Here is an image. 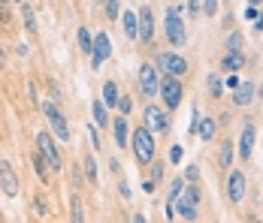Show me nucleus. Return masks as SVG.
Instances as JSON below:
<instances>
[{
    "instance_id": "17",
    "label": "nucleus",
    "mask_w": 263,
    "mask_h": 223,
    "mask_svg": "<svg viewBox=\"0 0 263 223\" xmlns=\"http://www.w3.org/2000/svg\"><path fill=\"white\" fill-rule=\"evenodd\" d=\"M242 64H245V54H242L239 49L236 51H227V54H224V60H221V67H224L227 73H236Z\"/></svg>"
},
{
    "instance_id": "44",
    "label": "nucleus",
    "mask_w": 263,
    "mask_h": 223,
    "mask_svg": "<svg viewBox=\"0 0 263 223\" xmlns=\"http://www.w3.org/2000/svg\"><path fill=\"white\" fill-rule=\"evenodd\" d=\"M248 3H251V6H257V3H263V0H248Z\"/></svg>"
},
{
    "instance_id": "25",
    "label": "nucleus",
    "mask_w": 263,
    "mask_h": 223,
    "mask_svg": "<svg viewBox=\"0 0 263 223\" xmlns=\"http://www.w3.org/2000/svg\"><path fill=\"white\" fill-rule=\"evenodd\" d=\"M70 217H73L76 223L85 220V211H82V199L79 196H73V202H70Z\"/></svg>"
},
{
    "instance_id": "37",
    "label": "nucleus",
    "mask_w": 263,
    "mask_h": 223,
    "mask_svg": "<svg viewBox=\"0 0 263 223\" xmlns=\"http://www.w3.org/2000/svg\"><path fill=\"white\" fill-rule=\"evenodd\" d=\"M88 136H91V145L100 148V136H97V127H88Z\"/></svg>"
},
{
    "instance_id": "26",
    "label": "nucleus",
    "mask_w": 263,
    "mask_h": 223,
    "mask_svg": "<svg viewBox=\"0 0 263 223\" xmlns=\"http://www.w3.org/2000/svg\"><path fill=\"white\" fill-rule=\"evenodd\" d=\"M221 91H224V82L212 73L209 75V94H212V97H221Z\"/></svg>"
},
{
    "instance_id": "40",
    "label": "nucleus",
    "mask_w": 263,
    "mask_h": 223,
    "mask_svg": "<svg viewBox=\"0 0 263 223\" xmlns=\"http://www.w3.org/2000/svg\"><path fill=\"white\" fill-rule=\"evenodd\" d=\"M245 18H257V6H248L245 9Z\"/></svg>"
},
{
    "instance_id": "33",
    "label": "nucleus",
    "mask_w": 263,
    "mask_h": 223,
    "mask_svg": "<svg viewBox=\"0 0 263 223\" xmlns=\"http://www.w3.org/2000/svg\"><path fill=\"white\" fill-rule=\"evenodd\" d=\"M130 109H133L130 97H118V112H121V115H130Z\"/></svg>"
},
{
    "instance_id": "12",
    "label": "nucleus",
    "mask_w": 263,
    "mask_h": 223,
    "mask_svg": "<svg viewBox=\"0 0 263 223\" xmlns=\"http://www.w3.org/2000/svg\"><path fill=\"white\" fill-rule=\"evenodd\" d=\"M242 196H245V175L239 169H233L230 178H227V199L230 202H242Z\"/></svg>"
},
{
    "instance_id": "39",
    "label": "nucleus",
    "mask_w": 263,
    "mask_h": 223,
    "mask_svg": "<svg viewBox=\"0 0 263 223\" xmlns=\"http://www.w3.org/2000/svg\"><path fill=\"white\" fill-rule=\"evenodd\" d=\"M179 160H182V148L173 145V151H170V163H179Z\"/></svg>"
},
{
    "instance_id": "42",
    "label": "nucleus",
    "mask_w": 263,
    "mask_h": 223,
    "mask_svg": "<svg viewBox=\"0 0 263 223\" xmlns=\"http://www.w3.org/2000/svg\"><path fill=\"white\" fill-rule=\"evenodd\" d=\"M206 15H215V0H206Z\"/></svg>"
},
{
    "instance_id": "4",
    "label": "nucleus",
    "mask_w": 263,
    "mask_h": 223,
    "mask_svg": "<svg viewBox=\"0 0 263 223\" xmlns=\"http://www.w3.org/2000/svg\"><path fill=\"white\" fill-rule=\"evenodd\" d=\"M43 112H46V118H49V127H52L54 139H58V142H73V136H70V124H67V118L61 115V109H58L54 103H46Z\"/></svg>"
},
{
    "instance_id": "29",
    "label": "nucleus",
    "mask_w": 263,
    "mask_h": 223,
    "mask_svg": "<svg viewBox=\"0 0 263 223\" xmlns=\"http://www.w3.org/2000/svg\"><path fill=\"white\" fill-rule=\"evenodd\" d=\"M103 6H106L109 22H115V18H118V0H103Z\"/></svg>"
},
{
    "instance_id": "1",
    "label": "nucleus",
    "mask_w": 263,
    "mask_h": 223,
    "mask_svg": "<svg viewBox=\"0 0 263 223\" xmlns=\"http://www.w3.org/2000/svg\"><path fill=\"white\" fill-rule=\"evenodd\" d=\"M163 30H166V39L173 46H184L187 43V33H184V22L179 6H166V15H163Z\"/></svg>"
},
{
    "instance_id": "18",
    "label": "nucleus",
    "mask_w": 263,
    "mask_h": 223,
    "mask_svg": "<svg viewBox=\"0 0 263 223\" xmlns=\"http://www.w3.org/2000/svg\"><path fill=\"white\" fill-rule=\"evenodd\" d=\"M230 163H233V142L224 139L221 148H218V166H221V169H230Z\"/></svg>"
},
{
    "instance_id": "14",
    "label": "nucleus",
    "mask_w": 263,
    "mask_h": 223,
    "mask_svg": "<svg viewBox=\"0 0 263 223\" xmlns=\"http://www.w3.org/2000/svg\"><path fill=\"white\" fill-rule=\"evenodd\" d=\"M254 99V85L251 82H239L236 88H233V103L236 106H248Z\"/></svg>"
},
{
    "instance_id": "22",
    "label": "nucleus",
    "mask_w": 263,
    "mask_h": 223,
    "mask_svg": "<svg viewBox=\"0 0 263 223\" xmlns=\"http://www.w3.org/2000/svg\"><path fill=\"white\" fill-rule=\"evenodd\" d=\"M91 115H94L97 127H106V124H109V115H106V103H97V99H94V106H91Z\"/></svg>"
},
{
    "instance_id": "13",
    "label": "nucleus",
    "mask_w": 263,
    "mask_h": 223,
    "mask_svg": "<svg viewBox=\"0 0 263 223\" xmlns=\"http://www.w3.org/2000/svg\"><path fill=\"white\" fill-rule=\"evenodd\" d=\"M254 124H245L242 127V136H239V157L242 160H251V151H254Z\"/></svg>"
},
{
    "instance_id": "11",
    "label": "nucleus",
    "mask_w": 263,
    "mask_h": 223,
    "mask_svg": "<svg viewBox=\"0 0 263 223\" xmlns=\"http://www.w3.org/2000/svg\"><path fill=\"white\" fill-rule=\"evenodd\" d=\"M0 187H3L6 196H18V178L12 172L9 160H0Z\"/></svg>"
},
{
    "instance_id": "41",
    "label": "nucleus",
    "mask_w": 263,
    "mask_h": 223,
    "mask_svg": "<svg viewBox=\"0 0 263 223\" xmlns=\"http://www.w3.org/2000/svg\"><path fill=\"white\" fill-rule=\"evenodd\" d=\"M142 190L145 193H155V181H142Z\"/></svg>"
},
{
    "instance_id": "36",
    "label": "nucleus",
    "mask_w": 263,
    "mask_h": 223,
    "mask_svg": "<svg viewBox=\"0 0 263 223\" xmlns=\"http://www.w3.org/2000/svg\"><path fill=\"white\" fill-rule=\"evenodd\" d=\"M197 12H200V0H187V15L197 18Z\"/></svg>"
},
{
    "instance_id": "38",
    "label": "nucleus",
    "mask_w": 263,
    "mask_h": 223,
    "mask_svg": "<svg viewBox=\"0 0 263 223\" xmlns=\"http://www.w3.org/2000/svg\"><path fill=\"white\" fill-rule=\"evenodd\" d=\"M0 22H3V25H9V22H12V15H9L6 3H0Z\"/></svg>"
},
{
    "instance_id": "24",
    "label": "nucleus",
    "mask_w": 263,
    "mask_h": 223,
    "mask_svg": "<svg viewBox=\"0 0 263 223\" xmlns=\"http://www.w3.org/2000/svg\"><path fill=\"white\" fill-rule=\"evenodd\" d=\"M22 18H25V27H27V30H36V18H33V9H30V3H22Z\"/></svg>"
},
{
    "instance_id": "35",
    "label": "nucleus",
    "mask_w": 263,
    "mask_h": 223,
    "mask_svg": "<svg viewBox=\"0 0 263 223\" xmlns=\"http://www.w3.org/2000/svg\"><path fill=\"white\" fill-rule=\"evenodd\" d=\"M152 178H155V181L163 178V163H155V160H152Z\"/></svg>"
},
{
    "instance_id": "46",
    "label": "nucleus",
    "mask_w": 263,
    "mask_h": 223,
    "mask_svg": "<svg viewBox=\"0 0 263 223\" xmlns=\"http://www.w3.org/2000/svg\"><path fill=\"white\" fill-rule=\"evenodd\" d=\"M0 3H9V0H0Z\"/></svg>"
},
{
    "instance_id": "45",
    "label": "nucleus",
    "mask_w": 263,
    "mask_h": 223,
    "mask_svg": "<svg viewBox=\"0 0 263 223\" xmlns=\"http://www.w3.org/2000/svg\"><path fill=\"white\" fill-rule=\"evenodd\" d=\"M15 3H25V0H15Z\"/></svg>"
},
{
    "instance_id": "2",
    "label": "nucleus",
    "mask_w": 263,
    "mask_h": 223,
    "mask_svg": "<svg viewBox=\"0 0 263 223\" xmlns=\"http://www.w3.org/2000/svg\"><path fill=\"white\" fill-rule=\"evenodd\" d=\"M133 154H136V160L139 163H152L155 160V133L148 130V127H139L136 133H133Z\"/></svg>"
},
{
    "instance_id": "28",
    "label": "nucleus",
    "mask_w": 263,
    "mask_h": 223,
    "mask_svg": "<svg viewBox=\"0 0 263 223\" xmlns=\"http://www.w3.org/2000/svg\"><path fill=\"white\" fill-rule=\"evenodd\" d=\"M182 187H184V181H182V178H176V181L170 184V199H166V202H176L179 193H182Z\"/></svg>"
},
{
    "instance_id": "27",
    "label": "nucleus",
    "mask_w": 263,
    "mask_h": 223,
    "mask_svg": "<svg viewBox=\"0 0 263 223\" xmlns=\"http://www.w3.org/2000/svg\"><path fill=\"white\" fill-rule=\"evenodd\" d=\"M82 163H85V175H88V181L94 184V181H97V166H94V157H85Z\"/></svg>"
},
{
    "instance_id": "19",
    "label": "nucleus",
    "mask_w": 263,
    "mask_h": 223,
    "mask_svg": "<svg viewBox=\"0 0 263 223\" xmlns=\"http://www.w3.org/2000/svg\"><path fill=\"white\" fill-rule=\"evenodd\" d=\"M121 22H124V33H127V39H136V36H139L136 12H124V15H121Z\"/></svg>"
},
{
    "instance_id": "5",
    "label": "nucleus",
    "mask_w": 263,
    "mask_h": 223,
    "mask_svg": "<svg viewBox=\"0 0 263 223\" xmlns=\"http://www.w3.org/2000/svg\"><path fill=\"white\" fill-rule=\"evenodd\" d=\"M36 148L43 151V157L49 160V169H52V172H61V169H64V157H61V151H58V145H54L52 133L43 130V133L36 136Z\"/></svg>"
},
{
    "instance_id": "30",
    "label": "nucleus",
    "mask_w": 263,
    "mask_h": 223,
    "mask_svg": "<svg viewBox=\"0 0 263 223\" xmlns=\"http://www.w3.org/2000/svg\"><path fill=\"white\" fill-rule=\"evenodd\" d=\"M239 46H242V33H239V30H233V33L227 36V51H236Z\"/></svg>"
},
{
    "instance_id": "7",
    "label": "nucleus",
    "mask_w": 263,
    "mask_h": 223,
    "mask_svg": "<svg viewBox=\"0 0 263 223\" xmlns=\"http://www.w3.org/2000/svg\"><path fill=\"white\" fill-rule=\"evenodd\" d=\"M139 88L145 97H155L160 88V75H158V67L155 64H142L139 67Z\"/></svg>"
},
{
    "instance_id": "32",
    "label": "nucleus",
    "mask_w": 263,
    "mask_h": 223,
    "mask_svg": "<svg viewBox=\"0 0 263 223\" xmlns=\"http://www.w3.org/2000/svg\"><path fill=\"white\" fill-rule=\"evenodd\" d=\"M197 178H200V166H187L184 169V181L187 184H197Z\"/></svg>"
},
{
    "instance_id": "23",
    "label": "nucleus",
    "mask_w": 263,
    "mask_h": 223,
    "mask_svg": "<svg viewBox=\"0 0 263 223\" xmlns=\"http://www.w3.org/2000/svg\"><path fill=\"white\" fill-rule=\"evenodd\" d=\"M76 39H79V49L91 54V46H94V36H91V30H88V27H79V33H76Z\"/></svg>"
},
{
    "instance_id": "6",
    "label": "nucleus",
    "mask_w": 263,
    "mask_h": 223,
    "mask_svg": "<svg viewBox=\"0 0 263 223\" xmlns=\"http://www.w3.org/2000/svg\"><path fill=\"white\" fill-rule=\"evenodd\" d=\"M155 67H158L163 75H184L187 73V60H184L182 54H176V51H160L158 60H155Z\"/></svg>"
},
{
    "instance_id": "31",
    "label": "nucleus",
    "mask_w": 263,
    "mask_h": 223,
    "mask_svg": "<svg viewBox=\"0 0 263 223\" xmlns=\"http://www.w3.org/2000/svg\"><path fill=\"white\" fill-rule=\"evenodd\" d=\"M197 127H200V112H197V106H194V109H191V124H187V133L194 136V133H197Z\"/></svg>"
},
{
    "instance_id": "3",
    "label": "nucleus",
    "mask_w": 263,
    "mask_h": 223,
    "mask_svg": "<svg viewBox=\"0 0 263 223\" xmlns=\"http://www.w3.org/2000/svg\"><path fill=\"white\" fill-rule=\"evenodd\" d=\"M158 94H160V99H163V109H166V112L179 109L182 94H184V88H182V82H179V75H166V78L160 82Z\"/></svg>"
},
{
    "instance_id": "21",
    "label": "nucleus",
    "mask_w": 263,
    "mask_h": 223,
    "mask_svg": "<svg viewBox=\"0 0 263 223\" xmlns=\"http://www.w3.org/2000/svg\"><path fill=\"white\" fill-rule=\"evenodd\" d=\"M103 103L106 106H118V85L115 82H106L103 85Z\"/></svg>"
},
{
    "instance_id": "9",
    "label": "nucleus",
    "mask_w": 263,
    "mask_h": 223,
    "mask_svg": "<svg viewBox=\"0 0 263 223\" xmlns=\"http://www.w3.org/2000/svg\"><path fill=\"white\" fill-rule=\"evenodd\" d=\"M136 25H139V39L148 46V43L155 39V15H152L148 6H142V9L136 12Z\"/></svg>"
},
{
    "instance_id": "43",
    "label": "nucleus",
    "mask_w": 263,
    "mask_h": 223,
    "mask_svg": "<svg viewBox=\"0 0 263 223\" xmlns=\"http://www.w3.org/2000/svg\"><path fill=\"white\" fill-rule=\"evenodd\" d=\"M0 70H3V46H0Z\"/></svg>"
},
{
    "instance_id": "16",
    "label": "nucleus",
    "mask_w": 263,
    "mask_h": 223,
    "mask_svg": "<svg viewBox=\"0 0 263 223\" xmlns=\"http://www.w3.org/2000/svg\"><path fill=\"white\" fill-rule=\"evenodd\" d=\"M30 160H33V169H36V175H40V181H43V184H49V160L43 157V151L36 148Z\"/></svg>"
},
{
    "instance_id": "20",
    "label": "nucleus",
    "mask_w": 263,
    "mask_h": 223,
    "mask_svg": "<svg viewBox=\"0 0 263 223\" xmlns=\"http://www.w3.org/2000/svg\"><path fill=\"white\" fill-rule=\"evenodd\" d=\"M197 133H200V139H203V142H212V136H215V118H200Z\"/></svg>"
},
{
    "instance_id": "34",
    "label": "nucleus",
    "mask_w": 263,
    "mask_h": 223,
    "mask_svg": "<svg viewBox=\"0 0 263 223\" xmlns=\"http://www.w3.org/2000/svg\"><path fill=\"white\" fill-rule=\"evenodd\" d=\"M33 205H36V214H40V217H46V214H49V205H46V196H36V202H33Z\"/></svg>"
},
{
    "instance_id": "15",
    "label": "nucleus",
    "mask_w": 263,
    "mask_h": 223,
    "mask_svg": "<svg viewBox=\"0 0 263 223\" xmlns=\"http://www.w3.org/2000/svg\"><path fill=\"white\" fill-rule=\"evenodd\" d=\"M112 130H115V145H118V148H124V145L130 142V139H127V136H130V130H127V118H124V115H118V118L112 121Z\"/></svg>"
},
{
    "instance_id": "8",
    "label": "nucleus",
    "mask_w": 263,
    "mask_h": 223,
    "mask_svg": "<svg viewBox=\"0 0 263 223\" xmlns=\"http://www.w3.org/2000/svg\"><path fill=\"white\" fill-rule=\"evenodd\" d=\"M145 127H148L152 133H160V136H163V133H170L173 121L163 115V109H160V106H148V109H145Z\"/></svg>"
},
{
    "instance_id": "10",
    "label": "nucleus",
    "mask_w": 263,
    "mask_h": 223,
    "mask_svg": "<svg viewBox=\"0 0 263 223\" xmlns=\"http://www.w3.org/2000/svg\"><path fill=\"white\" fill-rule=\"evenodd\" d=\"M109 54H112V43H109V36L100 30V33L94 36V46H91V67H100Z\"/></svg>"
}]
</instances>
